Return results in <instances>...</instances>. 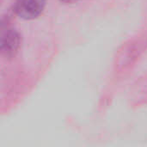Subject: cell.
I'll list each match as a JSON object with an SVG mask.
<instances>
[{"label": "cell", "mask_w": 147, "mask_h": 147, "mask_svg": "<svg viewBox=\"0 0 147 147\" xmlns=\"http://www.w3.org/2000/svg\"><path fill=\"white\" fill-rule=\"evenodd\" d=\"M61 2H64V3H73L77 0H60Z\"/></svg>", "instance_id": "cell-2"}, {"label": "cell", "mask_w": 147, "mask_h": 147, "mask_svg": "<svg viewBox=\"0 0 147 147\" xmlns=\"http://www.w3.org/2000/svg\"><path fill=\"white\" fill-rule=\"evenodd\" d=\"M46 4V0H15L16 13L23 19H34L40 15Z\"/></svg>", "instance_id": "cell-1"}]
</instances>
